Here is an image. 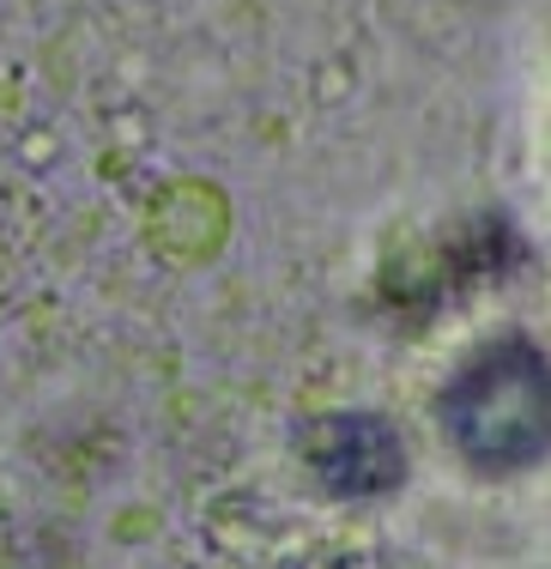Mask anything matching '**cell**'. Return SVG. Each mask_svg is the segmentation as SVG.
Wrapping results in <instances>:
<instances>
[{
  "label": "cell",
  "mask_w": 551,
  "mask_h": 569,
  "mask_svg": "<svg viewBox=\"0 0 551 569\" xmlns=\"http://www.w3.org/2000/svg\"><path fill=\"white\" fill-rule=\"evenodd\" d=\"M449 430L479 460H533L551 442V376L528 346L491 351L449 395Z\"/></svg>",
  "instance_id": "1"
}]
</instances>
